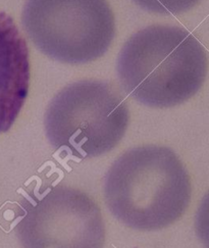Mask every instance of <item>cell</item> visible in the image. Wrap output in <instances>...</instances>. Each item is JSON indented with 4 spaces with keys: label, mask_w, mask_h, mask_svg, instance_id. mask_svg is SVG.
<instances>
[{
    "label": "cell",
    "mask_w": 209,
    "mask_h": 248,
    "mask_svg": "<svg viewBox=\"0 0 209 248\" xmlns=\"http://www.w3.org/2000/svg\"><path fill=\"white\" fill-rule=\"evenodd\" d=\"M22 24L42 53L71 64L96 61L116 35L106 0H26Z\"/></svg>",
    "instance_id": "4"
},
{
    "label": "cell",
    "mask_w": 209,
    "mask_h": 248,
    "mask_svg": "<svg viewBox=\"0 0 209 248\" xmlns=\"http://www.w3.org/2000/svg\"><path fill=\"white\" fill-rule=\"evenodd\" d=\"M196 233L205 248H209V192L204 196L199 206L196 221Z\"/></svg>",
    "instance_id": "8"
},
{
    "label": "cell",
    "mask_w": 209,
    "mask_h": 248,
    "mask_svg": "<svg viewBox=\"0 0 209 248\" xmlns=\"http://www.w3.org/2000/svg\"><path fill=\"white\" fill-rule=\"evenodd\" d=\"M29 49L12 16L0 12V133L14 125L29 92Z\"/></svg>",
    "instance_id": "6"
},
{
    "label": "cell",
    "mask_w": 209,
    "mask_h": 248,
    "mask_svg": "<svg viewBox=\"0 0 209 248\" xmlns=\"http://www.w3.org/2000/svg\"><path fill=\"white\" fill-rule=\"evenodd\" d=\"M139 7L159 15H179L192 9L200 0H133Z\"/></svg>",
    "instance_id": "7"
},
{
    "label": "cell",
    "mask_w": 209,
    "mask_h": 248,
    "mask_svg": "<svg viewBox=\"0 0 209 248\" xmlns=\"http://www.w3.org/2000/svg\"><path fill=\"white\" fill-rule=\"evenodd\" d=\"M121 87L150 108H167L200 90L207 74V54L186 29L149 26L133 35L117 62Z\"/></svg>",
    "instance_id": "1"
},
{
    "label": "cell",
    "mask_w": 209,
    "mask_h": 248,
    "mask_svg": "<svg viewBox=\"0 0 209 248\" xmlns=\"http://www.w3.org/2000/svg\"><path fill=\"white\" fill-rule=\"evenodd\" d=\"M129 121L128 102L115 85L83 80L55 95L46 109L44 127L55 149L86 159L115 148Z\"/></svg>",
    "instance_id": "3"
},
{
    "label": "cell",
    "mask_w": 209,
    "mask_h": 248,
    "mask_svg": "<svg viewBox=\"0 0 209 248\" xmlns=\"http://www.w3.org/2000/svg\"><path fill=\"white\" fill-rule=\"evenodd\" d=\"M104 198L119 222L140 231H156L184 215L191 182L175 152L145 145L126 151L109 168Z\"/></svg>",
    "instance_id": "2"
},
{
    "label": "cell",
    "mask_w": 209,
    "mask_h": 248,
    "mask_svg": "<svg viewBox=\"0 0 209 248\" xmlns=\"http://www.w3.org/2000/svg\"><path fill=\"white\" fill-rule=\"evenodd\" d=\"M18 217L15 233L23 248H103L100 208L78 189L55 186L26 197Z\"/></svg>",
    "instance_id": "5"
}]
</instances>
